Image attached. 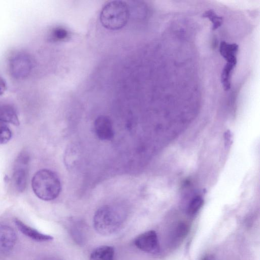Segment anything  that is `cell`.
Listing matches in <instances>:
<instances>
[{"instance_id": "obj_1", "label": "cell", "mask_w": 260, "mask_h": 260, "mask_svg": "<svg viewBox=\"0 0 260 260\" xmlns=\"http://www.w3.org/2000/svg\"><path fill=\"white\" fill-rule=\"evenodd\" d=\"M31 186L35 194L44 201L56 199L61 190V183L58 175L48 169H42L34 175Z\"/></svg>"}, {"instance_id": "obj_2", "label": "cell", "mask_w": 260, "mask_h": 260, "mask_svg": "<svg viewBox=\"0 0 260 260\" xmlns=\"http://www.w3.org/2000/svg\"><path fill=\"white\" fill-rule=\"evenodd\" d=\"M123 222V216L115 207L104 205L99 208L93 217L95 231L104 236H109L117 231Z\"/></svg>"}, {"instance_id": "obj_3", "label": "cell", "mask_w": 260, "mask_h": 260, "mask_svg": "<svg viewBox=\"0 0 260 260\" xmlns=\"http://www.w3.org/2000/svg\"><path fill=\"white\" fill-rule=\"evenodd\" d=\"M129 13L128 7L125 2L111 1L102 9L100 16V21L107 29H119L126 24Z\"/></svg>"}, {"instance_id": "obj_4", "label": "cell", "mask_w": 260, "mask_h": 260, "mask_svg": "<svg viewBox=\"0 0 260 260\" xmlns=\"http://www.w3.org/2000/svg\"><path fill=\"white\" fill-rule=\"evenodd\" d=\"M9 71L11 76L16 79L27 78L33 69L34 63L31 56L26 52L17 51L10 57Z\"/></svg>"}, {"instance_id": "obj_5", "label": "cell", "mask_w": 260, "mask_h": 260, "mask_svg": "<svg viewBox=\"0 0 260 260\" xmlns=\"http://www.w3.org/2000/svg\"><path fill=\"white\" fill-rule=\"evenodd\" d=\"M29 156L23 151L17 156L14 163L12 181L15 188L19 192H23L26 186Z\"/></svg>"}, {"instance_id": "obj_6", "label": "cell", "mask_w": 260, "mask_h": 260, "mask_svg": "<svg viewBox=\"0 0 260 260\" xmlns=\"http://www.w3.org/2000/svg\"><path fill=\"white\" fill-rule=\"evenodd\" d=\"M136 246L146 252H154L158 249V239L154 231H148L139 235L134 240Z\"/></svg>"}, {"instance_id": "obj_7", "label": "cell", "mask_w": 260, "mask_h": 260, "mask_svg": "<svg viewBox=\"0 0 260 260\" xmlns=\"http://www.w3.org/2000/svg\"><path fill=\"white\" fill-rule=\"evenodd\" d=\"M96 136L102 140H110L114 137V131L110 119L104 115L98 117L94 122Z\"/></svg>"}, {"instance_id": "obj_8", "label": "cell", "mask_w": 260, "mask_h": 260, "mask_svg": "<svg viewBox=\"0 0 260 260\" xmlns=\"http://www.w3.org/2000/svg\"><path fill=\"white\" fill-rule=\"evenodd\" d=\"M14 222L19 230L23 234L34 240L44 242L50 241L53 239L51 236L39 232L37 230L27 225L17 218L14 219Z\"/></svg>"}, {"instance_id": "obj_9", "label": "cell", "mask_w": 260, "mask_h": 260, "mask_svg": "<svg viewBox=\"0 0 260 260\" xmlns=\"http://www.w3.org/2000/svg\"><path fill=\"white\" fill-rule=\"evenodd\" d=\"M16 235L10 227H0V250L9 251L11 249L16 242Z\"/></svg>"}, {"instance_id": "obj_10", "label": "cell", "mask_w": 260, "mask_h": 260, "mask_svg": "<svg viewBox=\"0 0 260 260\" xmlns=\"http://www.w3.org/2000/svg\"><path fill=\"white\" fill-rule=\"evenodd\" d=\"M239 46L236 43L230 44L224 41L221 42L219 45L220 55L228 63L236 66L237 63V54Z\"/></svg>"}, {"instance_id": "obj_11", "label": "cell", "mask_w": 260, "mask_h": 260, "mask_svg": "<svg viewBox=\"0 0 260 260\" xmlns=\"http://www.w3.org/2000/svg\"><path fill=\"white\" fill-rule=\"evenodd\" d=\"M0 122L10 123L15 126L19 125L16 109L9 104H0Z\"/></svg>"}, {"instance_id": "obj_12", "label": "cell", "mask_w": 260, "mask_h": 260, "mask_svg": "<svg viewBox=\"0 0 260 260\" xmlns=\"http://www.w3.org/2000/svg\"><path fill=\"white\" fill-rule=\"evenodd\" d=\"M114 248L110 246H102L95 248L91 253L89 260H113Z\"/></svg>"}, {"instance_id": "obj_13", "label": "cell", "mask_w": 260, "mask_h": 260, "mask_svg": "<svg viewBox=\"0 0 260 260\" xmlns=\"http://www.w3.org/2000/svg\"><path fill=\"white\" fill-rule=\"evenodd\" d=\"M235 66L227 62L223 68L221 75V82L224 90L228 91L231 88V76Z\"/></svg>"}, {"instance_id": "obj_14", "label": "cell", "mask_w": 260, "mask_h": 260, "mask_svg": "<svg viewBox=\"0 0 260 260\" xmlns=\"http://www.w3.org/2000/svg\"><path fill=\"white\" fill-rule=\"evenodd\" d=\"M203 17L207 18L212 22L213 24V30H216L222 24L223 18L218 15L213 10H209L205 11L203 14Z\"/></svg>"}, {"instance_id": "obj_15", "label": "cell", "mask_w": 260, "mask_h": 260, "mask_svg": "<svg viewBox=\"0 0 260 260\" xmlns=\"http://www.w3.org/2000/svg\"><path fill=\"white\" fill-rule=\"evenodd\" d=\"M50 36L53 40L63 41L68 37L69 32L66 28L61 26H57L52 29Z\"/></svg>"}, {"instance_id": "obj_16", "label": "cell", "mask_w": 260, "mask_h": 260, "mask_svg": "<svg viewBox=\"0 0 260 260\" xmlns=\"http://www.w3.org/2000/svg\"><path fill=\"white\" fill-rule=\"evenodd\" d=\"M203 204V200L201 197L198 196L194 197L189 202L187 212L190 215H194L201 208Z\"/></svg>"}, {"instance_id": "obj_17", "label": "cell", "mask_w": 260, "mask_h": 260, "mask_svg": "<svg viewBox=\"0 0 260 260\" xmlns=\"http://www.w3.org/2000/svg\"><path fill=\"white\" fill-rule=\"evenodd\" d=\"M81 225H78V224H74L72 228H71V233L72 236L74 237L75 240L79 243H82L84 240V231L81 229Z\"/></svg>"}, {"instance_id": "obj_18", "label": "cell", "mask_w": 260, "mask_h": 260, "mask_svg": "<svg viewBox=\"0 0 260 260\" xmlns=\"http://www.w3.org/2000/svg\"><path fill=\"white\" fill-rule=\"evenodd\" d=\"M12 137V133L10 129L6 126L0 127V144L7 143Z\"/></svg>"}, {"instance_id": "obj_19", "label": "cell", "mask_w": 260, "mask_h": 260, "mask_svg": "<svg viewBox=\"0 0 260 260\" xmlns=\"http://www.w3.org/2000/svg\"><path fill=\"white\" fill-rule=\"evenodd\" d=\"M188 231V225L184 223H181L178 226L176 230V233L179 237L182 238L186 235Z\"/></svg>"}, {"instance_id": "obj_20", "label": "cell", "mask_w": 260, "mask_h": 260, "mask_svg": "<svg viewBox=\"0 0 260 260\" xmlns=\"http://www.w3.org/2000/svg\"><path fill=\"white\" fill-rule=\"evenodd\" d=\"M7 89V85L4 78L0 76V96L3 95Z\"/></svg>"}, {"instance_id": "obj_21", "label": "cell", "mask_w": 260, "mask_h": 260, "mask_svg": "<svg viewBox=\"0 0 260 260\" xmlns=\"http://www.w3.org/2000/svg\"><path fill=\"white\" fill-rule=\"evenodd\" d=\"M201 260H213L210 256H205Z\"/></svg>"}]
</instances>
